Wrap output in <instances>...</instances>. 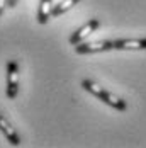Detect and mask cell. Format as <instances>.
Returning <instances> with one entry per match:
<instances>
[{
  "mask_svg": "<svg viewBox=\"0 0 146 148\" xmlns=\"http://www.w3.org/2000/svg\"><path fill=\"white\" fill-rule=\"evenodd\" d=\"M53 0H39V7H38V22L46 24L51 17H53Z\"/></svg>",
  "mask_w": 146,
  "mask_h": 148,
  "instance_id": "7",
  "label": "cell"
},
{
  "mask_svg": "<svg viewBox=\"0 0 146 148\" xmlns=\"http://www.w3.org/2000/svg\"><path fill=\"white\" fill-rule=\"evenodd\" d=\"M114 49V41H92V43H80L75 46L78 55H92V53H105Z\"/></svg>",
  "mask_w": 146,
  "mask_h": 148,
  "instance_id": "3",
  "label": "cell"
},
{
  "mask_svg": "<svg viewBox=\"0 0 146 148\" xmlns=\"http://www.w3.org/2000/svg\"><path fill=\"white\" fill-rule=\"evenodd\" d=\"M19 80H20V73H19V63L10 60L7 63V97L12 101L17 97L19 92Z\"/></svg>",
  "mask_w": 146,
  "mask_h": 148,
  "instance_id": "2",
  "label": "cell"
},
{
  "mask_svg": "<svg viewBox=\"0 0 146 148\" xmlns=\"http://www.w3.org/2000/svg\"><path fill=\"white\" fill-rule=\"evenodd\" d=\"M82 87L87 90V92H90L93 97H97V99H100L102 102H105L107 106H111L112 109H117V111H126V109H128V104H126L124 99L117 97L116 94H112V92H109L107 89L100 87L97 82H93V80H90V78L82 80Z\"/></svg>",
  "mask_w": 146,
  "mask_h": 148,
  "instance_id": "1",
  "label": "cell"
},
{
  "mask_svg": "<svg viewBox=\"0 0 146 148\" xmlns=\"http://www.w3.org/2000/svg\"><path fill=\"white\" fill-rule=\"evenodd\" d=\"M114 49H124V51H136V49H146V38L139 39H116Z\"/></svg>",
  "mask_w": 146,
  "mask_h": 148,
  "instance_id": "6",
  "label": "cell"
},
{
  "mask_svg": "<svg viewBox=\"0 0 146 148\" xmlns=\"http://www.w3.org/2000/svg\"><path fill=\"white\" fill-rule=\"evenodd\" d=\"M5 9H7V0H0V15L3 14Z\"/></svg>",
  "mask_w": 146,
  "mask_h": 148,
  "instance_id": "9",
  "label": "cell"
},
{
  "mask_svg": "<svg viewBox=\"0 0 146 148\" xmlns=\"http://www.w3.org/2000/svg\"><path fill=\"white\" fill-rule=\"evenodd\" d=\"M99 26H100L99 19H90L88 22H85L82 27H78V29H76L72 36H70V45L76 46V45H80V43H83V41L87 39L90 34H93V32L97 31V27H99Z\"/></svg>",
  "mask_w": 146,
  "mask_h": 148,
  "instance_id": "4",
  "label": "cell"
},
{
  "mask_svg": "<svg viewBox=\"0 0 146 148\" xmlns=\"http://www.w3.org/2000/svg\"><path fill=\"white\" fill-rule=\"evenodd\" d=\"M78 2H80V0H61L59 3H56V5L53 7V17H58V15L68 12V10L73 9Z\"/></svg>",
  "mask_w": 146,
  "mask_h": 148,
  "instance_id": "8",
  "label": "cell"
},
{
  "mask_svg": "<svg viewBox=\"0 0 146 148\" xmlns=\"http://www.w3.org/2000/svg\"><path fill=\"white\" fill-rule=\"evenodd\" d=\"M0 131L3 133V136L7 138V141L10 145H14V147L20 145V138H19V134L15 131V128L9 123V119L5 118V116H2V114H0Z\"/></svg>",
  "mask_w": 146,
  "mask_h": 148,
  "instance_id": "5",
  "label": "cell"
}]
</instances>
